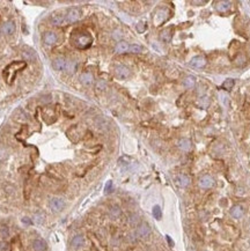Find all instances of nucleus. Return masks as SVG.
Instances as JSON below:
<instances>
[{
  "mask_svg": "<svg viewBox=\"0 0 250 251\" xmlns=\"http://www.w3.org/2000/svg\"><path fill=\"white\" fill-rule=\"evenodd\" d=\"M234 80H232V79H227L223 83H222V88L223 89H226V90H230L232 88H233V86H234Z\"/></svg>",
  "mask_w": 250,
  "mask_h": 251,
  "instance_id": "22",
  "label": "nucleus"
},
{
  "mask_svg": "<svg viewBox=\"0 0 250 251\" xmlns=\"http://www.w3.org/2000/svg\"><path fill=\"white\" fill-rule=\"evenodd\" d=\"M91 43H92V37L87 34H81V35L77 36L74 39V44L80 49H85V48L89 46Z\"/></svg>",
  "mask_w": 250,
  "mask_h": 251,
  "instance_id": "2",
  "label": "nucleus"
},
{
  "mask_svg": "<svg viewBox=\"0 0 250 251\" xmlns=\"http://www.w3.org/2000/svg\"><path fill=\"white\" fill-rule=\"evenodd\" d=\"M213 184H214V179L210 175H204L199 179V186L202 189H210L213 186Z\"/></svg>",
  "mask_w": 250,
  "mask_h": 251,
  "instance_id": "4",
  "label": "nucleus"
},
{
  "mask_svg": "<svg viewBox=\"0 0 250 251\" xmlns=\"http://www.w3.org/2000/svg\"><path fill=\"white\" fill-rule=\"evenodd\" d=\"M116 74L119 79H126L130 76V69L124 65H119L116 67Z\"/></svg>",
  "mask_w": 250,
  "mask_h": 251,
  "instance_id": "7",
  "label": "nucleus"
},
{
  "mask_svg": "<svg viewBox=\"0 0 250 251\" xmlns=\"http://www.w3.org/2000/svg\"><path fill=\"white\" fill-rule=\"evenodd\" d=\"M2 32L4 34H6V35H11V34H13L14 30H15V26H14V23L13 22H7V23H5L4 26H2Z\"/></svg>",
  "mask_w": 250,
  "mask_h": 251,
  "instance_id": "18",
  "label": "nucleus"
},
{
  "mask_svg": "<svg viewBox=\"0 0 250 251\" xmlns=\"http://www.w3.org/2000/svg\"><path fill=\"white\" fill-rule=\"evenodd\" d=\"M27 66V64L25 63V62H16V65H15V68L13 69V71H6L5 69V72H4V76H5V79H6V81L8 82V83H12V81L14 80V78H15V73H18L19 71H21L22 68H25Z\"/></svg>",
  "mask_w": 250,
  "mask_h": 251,
  "instance_id": "1",
  "label": "nucleus"
},
{
  "mask_svg": "<svg viewBox=\"0 0 250 251\" xmlns=\"http://www.w3.org/2000/svg\"><path fill=\"white\" fill-rule=\"evenodd\" d=\"M85 244V237L82 236V235H77V236H74L73 238H72V241H71V247L73 248V249H80L82 245Z\"/></svg>",
  "mask_w": 250,
  "mask_h": 251,
  "instance_id": "6",
  "label": "nucleus"
},
{
  "mask_svg": "<svg viewBox=\"0 0 250 251\" xmlns=\"http://www.w3.org/2000/svg\"><path fill=\"white\" fill-rule=\"evenodd\" d=\"M170 38H171L170 30H164V32H161V35H160V39H161L162 42H164V43H168V42L170 41Z\"/></svg>",
  "mask_w": 250,
  "mask_h": 251,
  "instance_id": "21",
  "label": "nucleus"
},
{
  "mask_svg": "<svg viewBox=\"0 0 250 251\" xmlns=\"http://www.w3.org/2000/svg\"><path fill=\"white\" fill-rule=\"evenodd\" d=\"M178 183H180L181 186L185 188V186H188L190 184V178L188 177L187 175H180L178 176Z\"/></svg>",
  "mask_w": 250,
  "mask_h": 251,
  "instance_id": "20",
  "label": "nucleus"
},
{
  "mask_svg": "<svg viewBox=\"0 0 250 251\" xmlns=\"http://www.w3.org/2000/svg\"><path fill=\"white\" fill-rule=\"evenodd\" d=\"M32 249L35 251H45L46 243L43 240H35L32 242Z\"/></svg>",
  "mask_w": 250,
  "mask_h": 251,
  "instance_id": "13",
  "label": "nucleus"
},
{
  "mask_svg": "<svg viewBox=\"0 0 250 251\" xmlns=\"http://www.w3.org/2000/svg\"><path fill=\"white\" fill-rule=\"evenodd\" d=\"M129 51L132 52V53H139L143 51V48L140 45H137V44H132L129 46Z\"/></svg>",
  "mask_w": 250,
  "mask_h": 251,
  "instance_id": "25",
  "label": "nucleus"
},
{
  "mask_svg": "<svg viewBox=\"0 0 250 251\" xmlns=\"http://www.w3.org/2000/svg\"><path fill=\"white\" fill-rule=\"evenodd\" d=\"M104 87H105V83H104L103 81H100V82L97 83V88H102V89H103Z\"/></svg>",
  "mask_w": 250,
  "mask_h": 251,
  "instance_id": "31",
  "label": "nucleus"
},
{
  "mask_svg": "<svg viewBox=\"0 0 250 251\" xmlns=\"http://www.w3.org/2000/svg\"><path fill=\"white\" fill-rule=\"evenodd\" d=\"M177 146H178L180 149H182V151H184V152H188V151H190V148H191V141H190L189 139H181V140L178 141Z\"/></svg>",
  "mask_w": 250,
  "mask_h": 251,
  "instance_id": "15",
  "label": "nucleus"
},
{
  "mask_svg": "<svg viewBox=\"0 0 250 251\" xmlns=\"http://www.w3.org/2000/svg\"><path fill=\"white\" fill-rule=\"evenodd\" d=\"M216 5H217L216 8L218 9L219 12H226L230 7V2L229 1H219Z\"/></svg>",
  "mask_w": 250,
  "mask_h": 251,
  "instance_id": "19",
  "label": "nucleus"
},
{
  "mask_svg": "<svg viewBox=\"0 0 250 251\" xmlns=\"http://www.w3.org/2000/svg\"><path fill=\"white\" fill-rule=\"evenodd\" d=\"M129 44L126 43V42H118L117 43V45H116V48H115V51H116V53H124L126 51H129Z\"/></svg>",
  "mask_w": 250,
  "mask_h": 251,
  "instance_id": "16",
  "label": "nucleus"
},
{
  "mask_svg": "<svg viewBox=\"0 0 250 251\" xmlns=\"http://www.w3.org/2000/svg\"><path fill=\"white\" fill-rule=\"evenodd\" d=\"M230 214H232L233 218L240 219V218L243 215V208H242L240 205H235V206L230 210Z\"/></svg>",
  "mask_w": 250,
  "mask_h": 251,
  "instance_id": "14",
  "label": "nucleus"
},
{
  "mask_svg": "<svg viewBox=\"0 0 250 251\" xmlns=\"http://www.w3.org/2000/svg\"><path fill=\"white\" fill-rule=\"evenodd\" d=\"M166 237H167V242H168V243L170 244V247H173V245H174V242L171 241V238H170V236H166Z\"/></svg>",
  "mask_w": 250,
  "mask_h": 251,
  "instance_id": "32",
  "label": "nucleus"
},
{
  "mask_svg": "<svg viewBox=\"0 0 250 251\" xmlns=\"http://www.w3.org/2000/svg\"><path fill=\"white\" fill-rule=\"evenodd\" d=\"M150 233H151V228H150V226L147 223H141L137 229V236L141 237V238L147 237L150 235Z\"/></svg>",
  "mask_w": 250,
  "mask_h": 251,
  "instance_id": "5",
  "label": "nucleus"
},
{
  "mask_svg": "<svg viewBox=\"0 0 250 251\" xmlns=\"http://www.w3.org/2000/svg\"><path fill=\"white\" fill-rule=\"evenodd\" d=\"M184 86L187 88H192L195 86V78L193 76H187L184 79Z\"/></svg>",
  "mask_w": 250,
  "mask_h": 251,
  "instance_id": "23",
  "label": "nucleus"
},
{
  "mask_svg": "<svg viewBox=\"0 0 250 251\" xmlns=\"http://www.w3.org/2000/svg\"><path fill=\"white\" fill-rule=\"evenodd\" d=\"M119 214H121V210H119V207H118V206H114V207H111V210H110V215H111L112 218H118V217H119Z\"/></svg>",
  "mask_w": 250,
  "mask_h": 251,
  "instance_id": "26",
  "label": "nucleus"
},
{
  "mask_svg": "<svg viewBox=\"0 0 250 251\" xmlns=\"http://www.w3.org/2000/svg\"><path fill=\"white\" fill-rule=\"evenodd\" d=\"M137 221H138V217L133 215V217H132V220H131V223H132V224H134V223H136Z\"/></svg>",
  "mask_w": 250,
  "mask_h": 251,
  "instance_id": "34",
  "label": "nucleus"
},
{
  "mask_svg": "<svg viewBox=\"0 0 250 251\" xmlns=\"http://www.w3.org/2000/svg\"><path fill=\"white\" fill-rule=\"evenodd\" d=\"M144 29H145V28H144L143 23H139V25H138V30H139V32H144Z\"/></svg>",
  "mask_w": 250,
  "mask_h": 251,
  "instance_id": "35",
  "label": "nucleus"
},
{
  "mask_svg": "<svg viewBox=\"0 0 250 251\" xmlns=\"http://www.w3.org/2000/svg\"><path fill=\"white\" fill-rule=\"evenodd\" d=\"M49 206H50V208H51L52 212H60L62 208H64V206H65V201L62 200V198L55 197V198H52L50 200Z\"/></svg>",
  "mask_w": 250,
  "mask_h": 251,
  "instance_id": "3",
  "label": "nucleus"
},
{
  "mask_svg": "<svg viewBox=\"0 0 250 251\" xmlns=\"http://www.w3.org/2000/svg\"><path fill=\"white\" fill-rule=\"evenodd\" d=\"M115 34H121V32H115ZM115 37H116V38H117V37L119 38V37H121V35H115Z\"/></svg>",
  "mask_w": 250,
  "mask_h": 251,
  "instance_id": "36",
  "label": "nucleus"
},
{
  "mask_svg": "<svg viewBox=\"0 0 250 251\" xmlns=\"http://www.w3.org/2000/svg\"><path fill=\"white\" fill-rule=\"evenodd\" d=\"M66 69H67L70 73L74 72V69H75V63H74V62H72V63L67 64V66H66Z\"/></svg>",
  "mask_w": 250,
  "mask_h": 251,
  "instance_id": "28",
  "label": "nucleus"
},
{
  "mask_svg": "<svg viewBox=\"0 0 250 251\" xmlns=\"http://www.w3.org/2000/svg\"><path fill=\"white\" fill-rule=\"evenodd\" d=\"M80 19V12L75 8H72L71 11H68L67 15H66V21L67 22H75Z\"/></svg>",
  "mask_w": 250,
  "mask_h": 251,
  "instance_id": "8",
  "label": "nucleus"
},
{
  "mask_svg": "<svg viewBox=\"0 0 250 251\" xmlns=\"http://www.w3.org/2000/svg\"><path fill=\"white\" fill-rule=\"evenodd\" d=\"M111 188H112V182H108L107 183V185H105V189H104V191H105V193H108V192H110L111 191Z\"/></svg>",
  "mask_w": 250,
  "mask_h": 251,
  "instance_id": "29",
  "label": "nucleus"
},
{
  "mask_svg": "<svg viewBox=\"0 0 250 251\" xmlns=\"http://www.w3.org/2000/svg\"><path fill=\"white\" fill-rule=\"evenodd\" d=\"M57 42V35L55 32H49L44 35V43L46 45H53Z\"/></svg>",
  "mask_w": 250,
  "mask_h": 251,
  "instance_id": "11",
  "label": "nucleus"
},
{
  "mask_svg": "<svg viewBox=\"0 0 250 251\" xmlns=\"http://www.w3.org/2000/svg\"><path fill=\"white\" fill-rule=\"evenodd\" d=\"M34 220L36 223H42L44 221V214H42L41 212H37L34 214Z\"/></svg>",
  "mask_w": 250,
  "mask_h": 251,
  "instance_id": "27",
  "label": "nucleus"
},
{
  "mask_svg": "<svg viewBox=\"0 0 250 251\" xmlns=\"http://www.w3.org/2000/svg\"><path fill=\"white\" fill-rule=\"evenodd\" d=\"M153 217H154L156 220H160L161 218H162V212H161L160 206L155 205V206L153 207Z\"/></svg>",
  "mask_w": 250,
  "mask_h": 251,
  "instance_id": "24",
  "label": "nucleus"
},
{
  "mask_svg": "<svg viewBox=\"0 0 250 251\" xmlns=\"http://www.w3.org/2000/svg\"><path fill=\"white\" fill-rule=\"evenodd\" d=\"M22 222H23V223H26V224H30L31 223L30 220L28 219V218H23V219H22Z\"/></svg>",
  "mask_w": 250,
  "mask_h": 251,
  "instance_id": "33",
  "label": "nucleus"
},
{
  "mask_svg": "<svg viewBox=\"0 0 250 251\" xmlns=\"http://www.w3.org/2000/svg\"><path fill=\"white\" fill-rule=\"evenodd\" d=\"M190 65L195 68H202L206 65V59L204 57H200V56H197L195 58H192V60L190 62Z\"/></svg>",
  "mask_w": 250,
  "mask_h": 251,
  "instance_id": "9",
  "label": "nucleus"
},
{
  "mask_svg": "<svg viewBox=\"0 0 250 251\" xmlns=\"http://www.w3.org/2000/svg\"><path fill=\"white\" fill-rule=\"evenodd\" d=\"M7 249V244L6 243H0V251H5Z\"/></svg>",
  "mask_w": 250,
  "mask_h": 251,
  "instance_id": "30",
  "label": "nucleus"
},
{
  "mask_svg": "<svg viewBox=\"0 0 250 251\" xmlns=\"http://www.w3.org/2000/svg\"><path fill=\"white\" fill-rule=\"evenodd\" d=\"M52 66H53V68L56 69V71H64V69H66V66H67V62L64 59V58H56L55 60H53V63H52Z\"/></svg>",
  "mask_w": 250,
  "mask_h": 251,
  "instance_id": "10",
  "label": "nucleus"
},
{
  "mask_svg": "<svg viewBox=\"0 0 250 251\" xmlns=\"http://www.w3.org/2000/svg\"><path fill=\"white\" fill-rule=\"evenodd\" d=\"M80 81L85 85V86H91L94 82V76L91 73H82L80 75Z\"/></svg>",
  "mask_w": 250,
  "mask_h": 251,
  "instance_id": "12",
  "label": "nucleus"
},
{
  "mask_svg": "<svg viewBox=\"0 0 250 251\" xmlns=\"http://www.w3.org/2000/svg\"><path fill=\"white\" fill-rule=\"evenodd\" d=\"M51 22L55 26H62L65 22V18L62 15H59V14H52L51 15Z\"/></svg>",
  "mask_w": 250,
  "mask_h": 251,
  "instance_id": "17",
  "label": "nucleus"
}]
</instances>
